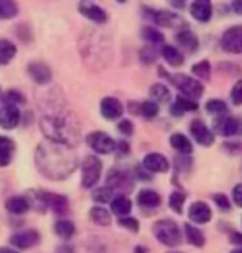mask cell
Wrapping results in <instances>:
<instances>
[{
    "label": "cell",
    "mask_w": 242,
    "mask_h": 253,
    "mask_svg": "<svg viewBox=\"0 0 242 253\" xmlns=\"http://www.w3.org/2000/svg\"><path fill=\"white\" fill-rule=\"evenodd\" d=\"M100 171H102V163L96 156H86L83 161V178H81V184L86 189L94 188L100 178Z\"/></svg>",
    "instance_id": "5b68a950"
},
{
    "label": "cell",
    "mask_w": 242,
    "mask_h": 253,
    "mask_svg": "<svg viewBox=\"0 0 242 253\" xmlns=\"http://www.w3.org/2000/svg\"><path fill=\"white\" fill-rule=\"evenodd\" d=\"M142 37L144 40H147L148 43H153V44H157V43H161L163 42V35H161L157 28H153V27H145L142 30Z\"/></svg>",
    "instance_id": "8d00e7d4"
},
{
    "label": "cell",
    "mask_w": 242,
    "mask_h": 253,
    "mask_svg": "<svg viewBox=\"0 0 242 253\" xmlns=\"http://www.w3.org/2000/svg\"><path fill=\"white\" fill-rule=\"evenodd\" d=\"M144 168L148 169L150 173H165L170 168L168 160L160 153H148L144 158Z\"/></svg>",
    "instance_id": "2e32d148"
},
{
    "label": "cell",
    "mask_w": 242,
    "mask_h": 253,
    "mask_svg": "<svg viewBox=\"0 0 242 253\" xmlns=\"http://www.w3.org/2000/svg\"><path fill=\"white\" fill-rule=\"evenodd\" d=\"M221 46L224 51L241 54L242 53V25L231 27L221 37Z\"/></svg>",
    "instance_id": "52a82bcc"
},
{
    "label": "cell",
    "mask_w": 242,
    "mask_h": 253,
    "mask_svg": "<svg viewBox=\"0 0 242 253\" xmlns=\"http://www.w3.org/2000/svg\"><path fill=\"white\" fill-rule=\"evenodd\" d=\"M115 148H117L120 153H129L130 146L129 143H125V141H119V143H115Z\"/></svg>",
    "instance_id": "681fc988"
},
{
    "label": "cell",
    "mask_w": 242,
    "mask_h": 253,
    "mask_svg": "<svg viewBox=\"0 0 242 253\" xmlns=\"http://www.w3.org/2000/svg\"><path fill=\"white\" fill-rule=\"evenodd\" d=\"M150 95H152L153 100L157 102H166L170 99V90L166 89V85L163 84H153L150 87Z\"/></svg>",
    "instance_id": "e575fe53"
},
{
    "label": "cell",
    "mask_w": 242,
    "mask_h": 253,
    "mask_svg": "<svg viewBox=\"0 0 242 253\" xmlns=\"http://www.w3.org/2000/svg\"><path fill=\"white\" fill-rule=\"evenodd\" d=\"M40 197H42L45 209L47 207H51V209L56 212V214H64L68 211V201L66 197L61 194H54V192H40Z\"/></svg>",
    "instance_id": "8fae6325"
},
{
    "label": "cell",
    "mask_w": 242,
    "mask_h": 253,
    "mask_svg": "<svg viewBox=\"0 0 242 253\" xmlns=\"http://www.w3.org/2000/svg\"><path fill=\"white\" fill-rule=\"evenodd\" d=\"M20 122V110L15 105L5 104L3 107H0V126L5 130L15 128Z\"/></svg>",
    "instance_id": "7c38bea8"
},
{
    "label": "cell",
    "mask_w": 242,
    "mask_h": 253,
    "mask_svg": "<svg viewBox=\"0 0 242 253\" xmlns=\"http://www.w3.org/2000/svg\"><path fill=\"white\" fill-rule=\"evenodd\" d=\"M229 237H231V242H233V244L242 247V234H239V232H233Z\"/></svg>",
    "instance_id": "c3c4849f"
},
{
    "label": "cell",
    "mask_w": 242,
    "mask_h": 253,
    "mask_svg": "<svg viewBox=\"0 0 242 253\" xmlns=\"http://www.w3.org/2000/svg\"><path fill=\"white\" fill-rule=\"evenodd\" d=\"M231 99H233L234 105H242V81H238L231 90Z\"/></svg>",
    "instance_id": "7bdbcfd3"
},
{
    "label": "cell",
    "mask_w": 242,
    "mask_h": 253,
    "mask_svg": "<svg viewBox=\"0 0 242 253\" xmlns=\"http://www.w3.org/2000/svg\"><path fill=\"white\" fill-rule=\"evenodd\" d=\"M54 232H56L58 237L61 239H71V237L76 234V227L71 220H59L54 224Z\"/></svg>",
    "instance_id": "4dcf8cb0"
},
{
    "label": "cell",
    "mask_w": 242,
    "mask_h": 253,
    "mask_svg": "<svg viewBox=\"0 0 242 253\" xmlns=\"http://www.w3.org/2000/svg\"><path fill=\"white\" fill-rule=\"evenodd\" d=\"M28 74L37 84H48L51 81V69L43 63H32L28 64Z\"/></svg>",
    "instance_id": "d6986e66"
},
{
    "label": "cell",
    "mask_w": 242,
    "mask_h": 253,
    "mask_svg": "<svg viewBox=\"0 0 242 253\" xmlns=\"http://www.w3.org/2000/svg\"><path fill=\"white\" fill-rule=\"evenodd\" d=\"M78 8L86 18L91 20V22L99 23V25L107 22V13H105L104 10L99 7V5L91 3V2H83V3L78 5Z\"/></svg>",
    "instance_id": "4fadbf2b"
},
{
    "label": "cell",
    "mask_w": 242,
    "mask_h": 253,
    "mask_svg": "<svg viewBox=\"0 0 242 253\" xmlns=\"http://www.w3.org/2000/svg\"><path fill=\"white\" fill-rule=\"evenodd\" d=\"M35 163L40 173L49 179H64L76 169L78 160L73 146L47 140L35 151Z\"/></svg>",
    "instance_id": "6da1fadb"
},
{
    "label": "cell",
    "mask_w": 242,
    "mask_h": 253,
    "mask_svg": "<svg viewBox=\"0 0 242 253\" xmlns=\"http://www.w3.org/2000/svg\"><path fill=\"white\" fill-rule=\"evenodd\" d=\"M5 102L8 105H15V107H17V105L25 104V97L18 90H7V92H5Z\"/></svg>",
    "instance_id": "ab89813d"
},
{
    "label": "cell",
    "mask_w": 242,
    "mask_h": 253,
    "mask_svg": "<svg viewBox=\"0 0 242 253\" xmlns=\"http://www.w3.org/2000/svg\"><path fill=\"white\" fill-rule=\"evenodd\" d=\"M194 76H198L201 79H209L211 76V66H209V61H199L198 64H194L193 68H191Z\"/></svg>",
    "instance_id": "74e56055"
},
{
    "label": "cell",
    "mask_w": 242,
    "mask_h": 253,
    "mask_svg": "<svg viewBox=\"0 0 242 253\" xmlns=\"http://www.w3.org/2000/svg\"><path fill=\"white\" fill-rule=\"evenodd\" d=\"M191 15L198 20V22H208L213 15V5L206 0H198V2L191 3Z\"/></svg>",
    "instance_id": "ffe728a7"
},
{
    "label": "cell",
    "mask_w": 242,
    "mask_h": 253,
    "mask_svg": "<svg viewBox=\"0 0 242 253\" xmlns=\"http://www.w3.org/2000/svg\"><path fill=\"white\" fill-rule=\"evenodd\" d=\"M170 145L173 146L176 151H180V153H183V155H190L191 151H193V143H191V141L186 138L185 135H181V133L171 135Z\"/></svg>",
    "instance_id": "4316f807"
},
{
    "label": "cell",
    "mask_w": 242,
    "mask_h": 253,
    "mask_svg": "<svg viewBox=\"0 0 242 253\" xmlns=\"http://www.w3.org/2000/svg\"><path fill=\"white\" fill-rule=\"evenodd\" d=\"M17 54V46L8 40H0V64H7Z\"/></svg>",
    "instance_id": "f1b7e54d"
},
{
    "label": "cell",
    "mask_w": 242,
    "mask_h": 253,
    "mask_svg": "<svg viewBox=\"0 0 242 253\" xmlns=\"http://www.w3.org/2000/svg\"><path fill=\"white\" fill-rule=\"evenodd\" d=\"M152 230L160 244H163L166 247H176L181 242L178 225H176V222L170 220V219L155 222Z\"/></svg>",
    "instance_id": "277c9868"
},
{
    "label": "cell",
    "mask_w": 242,
    "mask_h": 253,
    "mask_svg": "<svg viewBox=\"0 0 242 253\" xmlns=\"http://www.w3.org/2000/svg\"><path fill=\"white\" fill-rule=\"evenodd\" d=\"M185 232H186V237H188V242L191 245H194V247H203L204 245V234L198 229V227L186 224Z\"/></svg>",
    "instance_id": "f546056e"
},
{
    "label": "cell",
    "mask_w": 242,
    "mask_h": 253,
    "mask_svg": "<svg viewBox=\"0 0 242 253\" xmlns=\"http://www.w3.org/2000/svg\"><path fill=\"white\" fill-rule=\"evenodd\" d=\"M161 54H163V58L171 66H181L185 61V56L180 53V49H176L175 46H171V44H166V46L161 48Z\"/></svg>",
    "instance_id": "83f0119b"
},
{
    "label": "cell",
    "mask_w": 242,
    "mask_h": 253,
    "mask_svg": "<svg viewBox=\"0 0 242 253\" xmlns=\"http://www.w3.org/2000/svg\"><path fill=\"white\" fill-rule=\"evenodd\" d=\"M40 240V234L37 230H23V232H18V234L12 235V245H15L17 249L23 250V249H30V247L37 245Z\"/></svg>",
    "instance_id": "9a60e30c"
},
{
    "label": "cell",
    "mask_w": 242,
    "mask_h": 253,
    "mask_svg": "<svg viewBox=\"0 0 242 253\" xmlns=\"http://www.w3.org/2000/svg\"><path fill=\"white\" fill-rule=\"evenodd\" d=\"M110 197H112V191H110L107 186L105 188H99L93 192V199L96 202H100V204H104V202L110 201Z\"/></svg>",
    "instance_id": "60d3db41"
},
{
    "label": "cell",
    "mask_w": 242,
    "mask_h": 253,
    "mask_svg": "<svg viewBox=\"0 0 242 253\" xmlns=\"http://www.w3.org/2000/svg\"><path fill=\"white\" fill-rule=\"evenodd\" d=\"M119 225L125 227V229H129V230H132V232L139 230V220L134 219V217H120V219H119Z\"/></svg>",
    "instance_id": "b9f144b4"
},
{
    "label": "cell",
    "mask_w": 242,
    "mask_h": 253,
    "mask_svg": "<svg viewBox=\"0 0 242 253\" xmlns=\"http://www.w3.org/2000/svg\"><path fill=\"white\" fill-rule=\"evenodd\" d=\"M160 73L161 74H166V78H170L171 84H173L176 89H180L181 92L185 94V97H188V99H193V97L198 99L204 92L203 84H201L199 81L190 78V76H186V74H168V73H165L163 69H160Z\"/></svg>",
    "instance_id": "3957f363"
},
{
    "label": "cell",
    "mask_w": 242,
    "mask_h": 253,
    "mask_svg": "<svg viewBox=\"0 0 242 253\" xmlns=\"http://www.w3.org/2000/svg\"><path fill=\"white\" fill-rule=\"evenodd\" d=\"M231 253H242V249H238V250H233Z\"/></svg>",
    "instance_id": "db71d44e"
},
{
    "label": "cell",
    "mask_w": 242,
    "mask_h": 253,
    "mask_svg": "<svg viewBox=\"0 0 242 253\" xmlns=\"http://www.w3.org/2000/svg\"><path fill=\"white\" fill-rule=\"evenodd\" d=\"M176 43L190 53L198 49V38L191 30H181L180 33H176Z\"/></svg>",
    "instance_id": "44dd1931"
},
{
    "label": "cell",
    "mask_w": 242,
    "mask_h": 253,
    "mask_svg": "<svg viewBox=\"0 0 242 253\" xmlns=\"http://www.w3.org/2000/svg\"><path fill=\"white\" fill-rule=\"evenodd\" d=\"M45 136L49 141H56L68 146H74V143L79 140V126L74 115L68 112H49L45 114L43 119L40 120Z\"/></svg>",
    "instance_id": "7a4b0ae2"
},
{
    "label": "cell",
    "mask_w": 242,
    "mask_h": 253,
    "mask_svg": "<svg viewBox=\"0 0 242 253\" xmlns=\"http://www.w3.org/2000/svg\"><path fill=\"white\" fill-rule=\"evenodd\" d=\"M13 151H15L13 141L10 140L8 136L0 135V168H2V166L10 165L12 156H13Z\"/></svg>",
    "instance_id": "603a6c76"
},
{
    "label": "cell",
    "mask_w": 242,
    "mask_h": 253,
    "mask_svg": "<svg viewBox=\"0 0 242 253\" xmlns=\"http://www.w3.org/2000/svg\"><path fill=\"white\" fill-rule=\"evenodd\" d=\"M168 253H180V252H168Z\"/></svg>",
    "instance_id": "11a10c76"
},
{
    "label": "cell",
    "mask_w": 242,
    "mask_h": 253,
    "mask_svg": "<svg viewBox=\"0 0 242 253\" xmlns=\"http://www.w3.org/2000/svg\"><path fill=\"white\" fill-rule=\"evenodd\" d=\"M89 217H91V220L97 225L105 227L110 224V214L104 209V207H93L89 212Z\"/></svg>",
    "instance_id": "1f68e13d"
},
{
    "label": "cell",
    "mask_w": 242,
    "mask_h": 253,
    "mask_svg": "<svg viewBox=\"0 0 242 253\" xmlns=\"http://www.w3.org/2000/svg\"><path fill=\"white\" fill-rule=\"evenodd\" d=\"M110 211L120 217H127L129 212L132 211V202H130L129 197L117 196V197H114L112 202H110Z\"/></svg>",
    "instance_id": "484cf974"
},
{
    "label": "cell",
    "mask_w": 242,
    "mask_h": 253,
    "mask_svg": "<svg viewBox=\"0 0 242 253\" xmlns=\"http://www.w3.org/2000/svg\"><path fill=\"white\" fill-rule=\"evenodd\" d=\"M190 131H191V135H193V138L198 141L199 145L211 146L214 143V133L206 126L204 122H201V120H193L190 125Z\"/></svg>",
    "instance_id": "30bf717a"
},
{
    "label": "cell",
    "mask_w": 242,
    "mask_h": 253,
    "mask_svg": "<svg viewBox=\"0 0 242 253\" xmlns=\"http://www.w3.org/2000/svg\"><path fill=\"white\" fill-rule=\"evenodd\" d=\"M0 253H18V252H15L12 249H7V247H0Z\"/></svg>",
    "instance_id": "816d5d0a"
},
{
    "label": "cell",
    "mask_w": 242,
    "mask_h": 253,
    "mask_svg": "<svg viewBox=\"0 0 242 253\" xmlns=\"http://www.w3.org/2000/svg\"><path fill=\"white\" fill-rule=\"evenodd\" d=\"M135 112L144 115L145 119H153V117H157V114H158V105L157 102H153V100H145V102L139 104Z\"/></svg>",
    "instance_id": "d6a6232c"
},
{
    "label": "cell",
    "mask_w": 242,
    "mask_h": 253,
    "mask_svg": "<svg viewBox=\"0 0 242 253\" xmlns=\"http://www.w3.org/2000/svg\"><path fill=\"white\" fill-rule=\"evenodd\" d=\"M119 131L120 133H124V135H132L134 133V125H132V122L130 120H120V124H119Z\"/></svg>",
    "instance_id": "bcb514c9"
},
{
    "label": "cell",
    "mask_w": 242,
    "mask_h": 253,
    "mask_svg": "<svg viewBox=\"0 0 242 253\" xmlns=\"http://www.w3.org/2000/svg\"><path fill=\"white\" fill-rule=\"evenodd\" d=\"M5 207L10 214H25L28 209H30V202L27 197H22V196H15V197H10V199L5 202Z\"/></svg>",
    "instance_id": "cb8c5ba5"
},
{
    "label": "cell",
    "mask_w": 242,
    "mask_h": 253,
    "mask_svg": "<svg viewBox=\"0 0 242 253\" xmlns=\"http://www.w3.org/2000/svg\"><path fill=\"white\" fill-rule=\"evenodd\" d=\"M86 141H88V145L99 155L112 153L115 150V141L110 138L107 133H104V131H93V133H89L86 136Z\"/></svg>",
    "instance_id": "ba28073f"
},
{
    "label": "cell",
    "mask_w": 242,
    "mask_h": 253,
    "mask_svg": "<svg viewBox=\"0 0 242 253\" xmlns=\"http://www.w3.org/2000/svg\"><path fill=\"white\" fill-rule=\"evenodd\" d=\"M233 199L239 207H242V184H238L233 189Z\"/></svg>",
    "instance_id": "7dc6e473"
},
{
    "label": "cell",
    "mask_w": 242,
    "mask_h": 253,
    "mask_svg": "<svg viewBox=\"0 0 242 253\" xmlns=\"http://www.w3.org/2000/svg\"><path fill=\"white\" fill-rule=\"evenodd\" d=\"M137 202L142 207H158L161 202V197L158 192H155L152 189H142L137 196Z\"/></svg>",
    "instance_id": "d4e9b609"
},
{
    "label": "cell",
    "mask_w": 242,
    "mask_h": 253,
    "mask_svg": "<svg viewBox=\"0 0 242 253\" xmlns=\"http://www.w3.org/2000/svg\"><path fill=\"white\" fill-rule=\"evenodd\" d=\"M214 202L218 204V207L221 211H229L231 209V201H229V197H226L224 194H216L214 196Z\"/></svg>",
    "instance_id": "f6af8a7d"
},
{
    "label": "cell",
    "mask_w": 242,
    "mask_h": 253,
    "mask_svg": "<svg viewBox=\"0 0 242 253\" xmlns=\"http://www.w3.org/2000/svg\"><path fill=\"white\" fill-rule=\"evenodd\" d=\"M206 110L209 114H214V115H224L228 112V105H226L224 100H219V99H211L206 102Z\"/></svg>",
    "instance_id": "d590c367"
},
{
    "label": "cell",
    "mask_w": 242,
    "mask_h": 253,
    "mask_svg": "<svg viewBox=\"0 0 242 253\" xmlns=\"http://www.w3.org/2000/svg\"><path fill=\"white\" fill-rule=\"evenodd\" d=\"M140 59H142L144 63H153L155 59H157V53H155V49L153 48H150V46H145L142 48V51H140Z\"/></svg>",
    "instance_id": "ee69618b"
},
{
    "label": "cell",
    "mask_w": 242,
    "mask_h": 253,
    "mask_svg": "<svg viewBox=\"0 0 242 253\" xmlns=\"http://www.w3.org/2000/svg\"><path fill=\"white\" fill-rule=\"evenodd\" d=\"M185 194L180 191H175L173 194L170 196V207L173 209L175 212H178V214H181V209H183V204H185Z\"/></svg>",
    "instance_id": "f35d334b"
},
{
    "label": "cell",
    "mask_w": 242,
    "mask_h": 253,
    "mask_svg": "<svg viewBox=\"0 0 242 253\" xmlns=\"http://www.w3.org/2000/svg\"><path fill=\"white\" fill-rule=\"evenodd\" d=\"M18 7L15 2L10 0H0V20H10L13 17H17Z\"/></svg>",
    "instance_id": "836d02e7"
},
{
    "label": "cell",
    "mask_w": 242,
    "mask_h": 253,
    "mask_svg": "<svg viewBox=\"0 0 242 253\" xmlns=\"http://www.w3.org/2000/svg\"><path fill=\"white\" fill-rule=\"evenodd\" d=\"M145 17L152 18L157 25H161V27H173L175 22H178V17L171 12H165V10H153V8H148L145 7L144 8Z\"/></svg>",
    "instance_id": "e0dca14e"
},
{
    "label": "cell",
    "mask_w": 242,
    "mask_h": 253,
    "mask_svg": "<svg viewBox=\"0 0 242 253\" xmlns=\"http://www.w3.org/2000/svg\"><path fill=\"white\" fill-rule=\"evenodd\" d=\"M135 253H147V252H145L144 247H137V249H135Z\"/></svg>",
    "instance_id": "f5cc1de1"
},
{
    "label": "cell",
    "mask_w": 242,
    "mask_h": 253,
    "mask_svg": "<svg viewBox=\"0 0 242 253\" xmlns=\"http://www.w3.org/2000/svg\"><path fill=\"white\" fill-rule=\"evenodd\" d=\"M122 112H124V107H122V104H120L119 99L104 97L102 102H100V114H102L104 119L115 120L122 115Z\"/></svg>",
    "instance_id": "5bb4252c"
},
{
    "label": "cell",
    "mask_w": 242,
    "mask_h": 253,
    "mask_svg": "<svg viewBox=\"0 0 242 253\" xmlns=\"http://www.w3.org/2000/svg\"><path fill=\"white\" fill-rule=\"evenodd\" d=\"M196 109H198V104L193 99H188L185 95H178L175 104L171 105V114L178 117V115H183L185 112H193Z\"/></svg>",
    "instance_id": "7402d4cb"
},
{
    "label": "cell",
    "mask_w": 242,
    "mask_h": 253,
    "mask_svg": "<svg viewBox=\"0 0 242 253\" xmlns=\"http://www.w3.org/2000/svg\"><path fill=\"white\" fill-rule=\"evenodd\" d=\"M213 128L223 136H233L242 133V122L231 115H216V119L213 120Z\"/></svg>",
    "instance_id": "8992f818"
},
{
    "label": "cell",
    "mask_w": 242,
    "mask_h": 253,
    "mask_svg": "<svg viewBox=\"0 0 242 253\" xmlns=\"http://www.w3.org/2000/svg\"><path fill=\"white\" fill-rule=\"evenodd\" d=\"M107 188L110 191L114 189H119V191H130L134 188V181H132V176H130L127 171H122V169H112L110 173L107 174Z\"/></svg>",
    "instance_id": "9c48e42d"
},
{
    "label": "cell",
    "mask_w": 242,
    "mask_h": 253,
    "mask_svg": "<svg viewBox=\"0 0 242 253\" xmlns=\"http://www.w3.org/2000/svg\"><path fill=\"white\" fill-rule=\"evenodd\" d=\"M231 8H233L236 13L242 15V0H236V2H233L231 3Z\"/></svg>",
    "instance_id": "f907efd6"
},
{
    "label": "cell",
    "mask_w": 242,
    "mask_h": 253,
    "mask_svg": "<svg viewBox=\"0 0 242 253\" xmlns=\"http://www.w3.org/2000/svg\"><path fill=\"white\" fill-rule=\"evenodd\" d=\"M213 217V212H211L209 206L206 202H194L190 207V219L194 222V224H206V222L211 220Z\"/></svg>",
    "instance_id": "ac0fdd59"
}]
</instances>
